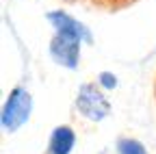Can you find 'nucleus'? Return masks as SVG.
Returning <instances> with one entry per match:
<instances>
[{
	"instance_id": "obj_6",
	"label": "nucleus",
	"mask_w": 156,
	"mask_h": 154,
	"mask_svg": "<svg viewBox=\"0 0 156 154\" xmlns=\"http://www.w3.org/2000/svg\"><path fill=\"white\" fill-rule=\"evenodd\" d=\"M117 152L119 154H147L145 145L139 139H132V137H124L117 141Z\"/></svg>"
},
{
	"instance_id": "obj_7",
	"label": "nucleus",
	"mask_w": 156,
	"mask_h": 154,
	"mask_svg": "<svg viewBox=\"0 0 156 154\" xmlns=\"http://www.w3.org/2000/svg\"><path fill=\"white\" fill-rule=\"evenodd\" d=\"M98 85H100L104 91H113V89H117L119 81H117V76H115L113 72L104 70V72H100V74H98Z\"/></svg>"
},
{
	"instance_id": "obj_2",
	"label": "nucleus",
	"mask_w": 156,
	"mask_h": 154,
	"mask_svg": "<svg viewBox=\"0 0 156 154\" xmlns=\"http://www.w3.org/2000/svg\"><path fill=\"white\" fill-rule=\"evenodd\" d=\"M76 111L89 122H102L111 115V100L98 83H83L76 91Z\"/></svg>"
},
{
	"instance_id": "obj_5",
	"label": "nucleus",
	"mask_w": 156,
	"mask_h": 154,
	"mask_svg": "<svg viewBox=\"0 0 156 154\" xmlns=\"http://www.w3.org/2000/svg\"><path fill=\"white\" fill-rule=\"evenodd\" d=\"M76 145V132L72 126L61 124L56 126L50 134V141H48V152L50 154H72Z\"/></svg>"
},
{
	"instance_id": "obj_4",
	"label": "nucleus",
	"mask_w": 156,
	"mask_h": 154,
	"mask_svg": "<svg viewBox=\"0 0 156 154\" xmlns=\"http://www.w3.org/2000/svg\"><path fill=\"white\" fill-rule=\"evenodd\" d=\"M46 20L50 22V26L54 28V33L72 35V37H76V39H80L83 44H93V35L89 33V28L80 20H76L74 15H69L67 11H63V9L50 11L46 15Z\"/></svg>"
},
{
	"instance_id": "obj_3",
	"label": "nucleus",
	"mask_w": 156,
	"mask_h": 154,
	"mask_svg": "<svg viewBox=\"0 0 156 154\" xmlns=\"http://www.w3.org/2000/svg\"><path fill=\"white\" fill-rule=\"evenodd\" d=\"M80 50H83V41L72 37V35H63V33H54L50 44H48L50 59L58 67H65V70L78 67V63H80Z\"/></svg>"
},
{
	"instance_id": "obj_1",
	"label": "nucleus",
	"mask_w": 156,
	"mask_h": 154,
	"mask_svg": "<svg viewBox=\"0 0 156 154\" xmlns=\"http://www.w3.org/2000/svg\"><path fill=\"white\" fill-rule=\"evenodd\" d=\"M33 93L26 87H13L5 98L2 113H0V124L5 132H17L33 115Z\"/></svg>"
}]
</instances>
